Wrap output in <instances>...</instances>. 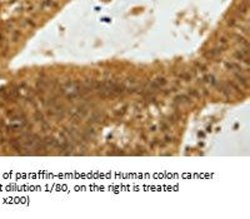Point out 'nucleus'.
<instances>
[{
  "instance_id": "obj_1",
  "label": "nucleus",
  "mask_w": 250,
  "mask_h": 219,
  "mask_svg": "<svg viewBox=\"0 0 250 219\" xmlns=\"http://www.w3.org/2000/svg\"><path fill=\"white\" fill-rule=\"evenodd\" d=\"M28 121L25 118H20V117H14L12 118V121L10 124L6 127V130L8 132H18V130H21L26 127Z\"/></svg>"
},
{
  "instance_id": "obj_2",
  "label": "nucleus",
  "mask_w": 250,
  "mask_h": 219,
  "mask_svg": "<svg viewBox=\"0 0 250 219\" xmlns=\"http://www.w3.org/2000/svg\"><path fill=\"white\" fill-rule=\"evenodd\" d=\"M224 46H216V48H214V49H211V50H208L206 53H204V58L205 59H208V60H213V59H215L218 55H220L223 52H224Z\"/></svg>"
},
{
  "instance_id": "obj_3",
  "label": "nucleus",
  "mask_w": 250,
  "mask_h": 219,
  "mask_svg": "<svg viewBox=\"0 0 250 219\" xmlns=\"http://www.w3.org/2000/svg\"><path fill=\"white\" fill-rule=\"evenodd\" d=\"M234 75H235V79L238 80L239 84L244 85V87H248V84H249V83H248V78H246L244 74H243V73H239V71H238V73H234Z\"/></svg>"
},
{
  "instance_id": "obj_4",
  "label": "nucleus",
  "mask_w": 250,
  "mask_h": 219,
  "mask_svg": "<svg viewBox=\"0 0 250 219\" xmlns=\"http://www.w3.org/2000/svg\"><path fill=\"white\" fill-rule=\"evenodd\" d=\"M225 68L228 70H231V71H239V73H243V69L239 64H235V63H230V62H226L225 63Z\"/></svg>"
},
{
  "instance_id": "obj_5",
  "label": "nucleus",
  "mask_w": 250,
  "mask_h": 219,
  "mask_svg": "<svg viewBox=\"0 0 250 219\" xmlns=\"http://www.w3.org/2000/svg\"><path fill=\"white\" fill-rule=\"evenodd\" d=\"M249 10V5H248V0H245V1H243L240 5H239L238 8V13L240 14V15H245L246 13H248Z\"/></svg>"
},
{
  "instance_id": "obj_6",
  "label": "nucleus",
  "mask_w": 250,
  "mask_h": 219,
  "mask_svg": "<svg viewBox=\"0 0 250 219\" xmlns=\"http://www.w3.org/2000/svg\"><path fill=\"white\" fill-rule=\"evenodd\" d=\"M191 98H189L188 95H178L175 98V103L178 104H189Z\"/></svg>"
},
{
  "instance_id": "obj_7",
  "label": "nucleus",
  "mask_w": 250,
  "mask_h": 219,
  "mask_svg": "<svg viewBox=\"0 0 250 219\" xmlns=\"http://www.w3.org/2000/svg\"><path fill=\"white\" fill-rule=\"evenodd\" d=\"M101 118H103V115H101L100 113L94 112V113H91V115H90L89 121H90V123H98V121L101 120Z\"/></svg>"
},
{
  "instance_id": "obj_8",
  "label": "nucleus",
  "mask_w": 250,
  "mask_h": 219,
  "mask_svg": "<svg viewBox=\"0 0 250 219\" xmlns=\"http://www.w3.org/2000/svg\"><path fill=\"white\" fill-rule=\"evenodd\" d=\"M84 134L86 135V138L88 139H90V138H94L95 136V134H96V132H95V129H94L93 127H88L84 130Z\"/></svg>"
},
{
  "instance_id": "obj_9",
  "label": "nucleus",
  "mask_w": 250,
  "mask_h": 219,
  "mask_svg": "<svg viewBox=\"0 0 250 219\" xmlns=\"http://www.w3.org/2000/svg\"><path fill=\"white\" fill-rule=\"evenodd\" d=\"M233 55H234V58H235V59H236V60H240V62H243L244 59L248 58V56H246L245 54L241 52V50H236V52H235V53L233 54Z\"/></svg>"
},
{
  "instance_id": "obj_10",
  "label": "nucleus",
  "mask_w": 250,
  "mask_h": 219,
  "mask_svg": "<svg viewBox=\"0 0 250 219\" xmlns=\"http://www.w3.org/2000/svg\"><path fill=\"white\" fill-rule=\"evenodd\" d=\"M228 44H229V37H226V35H223V37L219 38V45H220V46H224V48H226Z\"/></svg>"
},
{
  "instance_id": "obj_11",
  "label": "nucleus",
  "mask_w": 250,
  "mask_h": 219,
  "mask_svg": "<svg viewBox=\"0 0 250 219\" xmlns=\"http://www.w3.org/2000/svg\"><path fill=\"white\" fill-rule=\"evenodd\" d=\"M154 81L158 84V87H159V88H163L164 85H166V83H168V81H166V79H165V78H163V77H161V78H157Z\"/></svg>"
},
{
  "instance_id": "obj_12",
  "label": "nucleus",
  "mask_w": 250,
  "mask_h": 219,
  "mask_svg": "<svg viewBox=\"0 0 250 219\" xmlns=\"http://www.w3.org/2000/svg\"><path fill=\"white\" fill-rule=\"evenodd\" d=\"M12 40L14 43H16L18 40H20V31L19 30H14L12 34Z\"/></svg>"
},
{
  "instance_id": "obj_13",
  "label": "nucleus",
  "mask_w": 250,
  "mask_h": 219,
  "mask_svg": "<svg viewBox=\"0 0 250 219\" xmlns=\"http://www.w3.org/2000/svg\"><path fill=\"white\" fill-rule=\"evenodd\" d=\"M188 94H189L190 98H199V96H200V93L198 90H195V89H190Z\"/></svg>"
},
{
  "instance_id": "obj_14",
  "label": "nucleus",
  "mask_w": 250,
  "mask_h": 219,
  "mask_svg": "<svg viewBox=\"0 0 250 219\" xmlns=\"http://www.w3.org/2000/svg\"><path fill=\"white\" fill-rule=\"evenodd\" d=\"M238 21H239V20H236L235 18H231V19L228 20V25H229L230 28H235V26H238V25H239Z\"/></svg>"
},
{
  "instance_id": "obj_15",
  "label": "nucleus",
  "mask_w": 250,
  "mask_h": 219,
  "mask_svg": "<svg viewBox=\"0 0 250 219\" xmlns=\"http://www.w3.org/2000/svg\"><path fill=\"white\" fill-rule=\"evenodd\" d=\"M226 84H228V87H229V88H233V90H235V92H240L241 90V89L239 88L238 85L234 83V81H228Z\"/></svg>"
},
{
  "instance_id": "obj_16",
  "label": "nucleus",
  "mask_w": 250,
  "mask_h": 219,
  "mask_svg": "<svg viewBox=\"0 0 250 219\" xmlns=\"http://www.w3.org/2000/svg\"><path fill=\"white\" fill-rule=\"evenodd\" d=\"M195 66H196L200 71H206V70H208V68H206V66L204 65V64H203V63H199V62L195 63Z\"/></svg>"
},
{
  "instance_id": "obj_17",
  "label": "nucleus",
  "mask_w": 250,
  "mask_h": 219,
  "mask_svg": "<svg viewBox=\"0 0 250 219\" xmlns=\"http://www.w3.org/2000/svg\"><path fill=\"white\" fill-rule=\"evenodd\" d=\"M180 118H179V115H178V114H174V115H170L169 117V123H176L178 120H179Z\"/></svg>"
},
{
  "instance_id": "obj_18",
  "label": "nucleus",
  "mask_w": 250,
  "mask_h": 219,
  "mask_svg": "<svg viewBox=\"0 0 250 219\" xmlns=\"http://www.w3.org/2000/svg\"><path fill=\"white\" fill-rule=\"evenodd\" d=\"M179 78L180 79H184V80H190V79H191V74L190 73H183V74H179Z\"/></svg>"
},
{
  "instance_id": "obj_19",
  "label": "nucleus",
  "mask_w": 250,
  "mask_h": 219,
  "mask_svg": "<svg viewBox=\"0 0 250 219\" xmlns=\"http://www.w3.org/2000/svg\"><path fill=\"white\" fill-rule=\"evenodd\" d=\"M125 109H126V106H124V108H121V109H119V110H117V112H115V117H123L125 114Z\"/></svg>"
},
{
  "instance_id": "obj_20",
  "label": "nucleus",
  "mask_w": 250,
  "mask_h": 219,
  "mask_svg": "<svg viewBox=\"0 0 250 219\" xmlns=\"http://www.w3.org/2000/svg\"><path fill=\"white\" fill-rule=\"evenodd\" d=\"M35 118H37V120L40 121V123H43V121H44V118H43V115H41L40 113H37V114H35Z\"/></svg>"
},
{
  "instance_id": "obj_21",
  "label": "nucleus",
  "mask_w": 250,
  "mask_h": 219,
  "mask_svg": "<svg viewBox=\"0 0 250 219\" xmlns=\"http://www.w3.org/2000/svg\"><path fill=\"white\" fill-rule=\"evenodd\" d=\"M164 140H165L166 144H169V143H171V142H173V136H170V135H165Z\"/></svg>"
},
{
  "instance_id": "obj_22",
  "label": "nucleus",
  "mask_w": 250,
  "mask_h": 219,
  "mask_svg": "<svg viewBox=\"0 0 250 219\" xmlns=\"http://www.w3.org/2000/svg\"><path fill=\"white\" fill-rule=\"evenodd\" d=\"M25 23H26L28 25H30L31 28H35V23H34V21H33L31 19H26V20H25Z\"/></svg>"
},
{
  "instance_id": "obj_23",
  "label": "nucleus",
  "mask_w": 250,
  "mask_h": 219,
  "mask_svg": "<svg viewBox=\"0 0 250 219\" xmlns=\"http://www.w3.org/2000/svg\"><path fill=\"white\" fill-rule=\"evenodd\" d=\"M160 130H161V132L168 130V125H166V124H164V123H161V124H160Z\"/></svg>"
},
{
  "instance_id": "obj_24",
  "label": "nucleus",
  "mask_w": 250,
  "mask_h": 219,
  "mask_svg": "<svg viewBox=\"0 0 250 219\" xmlns=\"http://www.w3.org/2000/svg\"><path fill=\"white\" fill-rule=\"evenodd\" d=\"M157 129H158L157 125H151V127H150V132L154 133V132H157Z\"/></svg>"
},
{
  "instance_id": "obj_25",
  "label": "nucleus",
  "mask_w": 250,
  "mask_h": 219,
  "mask_svg": "<svg viewBox=\"0 0 250 219\" xmlns=\"http://www.w3.org/2000/svg\"><path fill=\"white\" fill-rule=\"evenodd\" d=\"M203 93H204V95H209V92L206 89H203Z\"/></svg>"
},
{
  "instance_id": "obj_26",
  "label": "nucleus",
  "mask_w": 250,
  "mask_h": 219,
  "mask_svg": "<svg viewBox=\"0 0 250 219\" xmlns=\"http://www.w3.org/2000/svg\"><path fill=\"white\" fill-rule=\"evenodd\" d=\"M1 43H3V34L0 33V44H1Z\"/></svg>"
}]
</instances>
